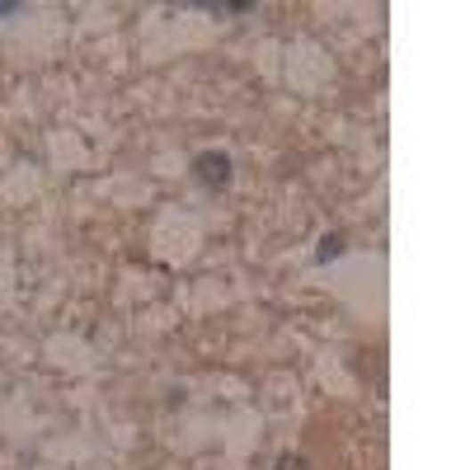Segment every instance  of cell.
Returning a JSON list of instances; mask_svg holds the SVG:
<instances>
[{"label":"cell","mask_w":470,"mask_h":470,"mask_svg":"<svg viewBox=\"0 0 470 470\" xmlns=\"http://www.w3.org/2000/svg\"><path fill=\"white\" fill-rule=\"evenodd\" d=\"M193 174L203 189H226L231 183V156L226 150H203V156L193 160Z\"/></svg>","instance_id":"6da1fadb"},{"label":"cell","mask_w":470,"mask_h":470,"mask_svg":"<svg viewBox=\"0 0 470 470\" xmlns=\"http://www.w3.org/2000/svg\"><path fill=\"white\" fill-rule=\"evenodd\" d=\"M344 255V235H325V240H320V255H315V259H339Z\"/></svg>","instance_id":"7a4b0ae2"},{"label":"cell","mask_w":470,"mask_h":470,"mask_svg":"<svg viewBox=\"0 0 470 470\" xmlns=\"http://www.w3.org/2000/svg\"><path fill=\"white\" fill-rule=\"evenodd\" d=\"M24 5H20V0H0V14H20Z\"/></svg>","instance_id":"3957f363"},{"label":"cell","mask_w":470,"mask_h":470,"mask_svg":"<svg viewBox=\"0 0 470 470\" xmlns=\"http://www.w3.org/2000/svg\"><path fill=\"white\" fill-rule=\"evenodd\" d=\"M278 470H301V461H296V457H282V461H278Z\"/></svg>","instance_id":"277c9868"}]
</instances>
